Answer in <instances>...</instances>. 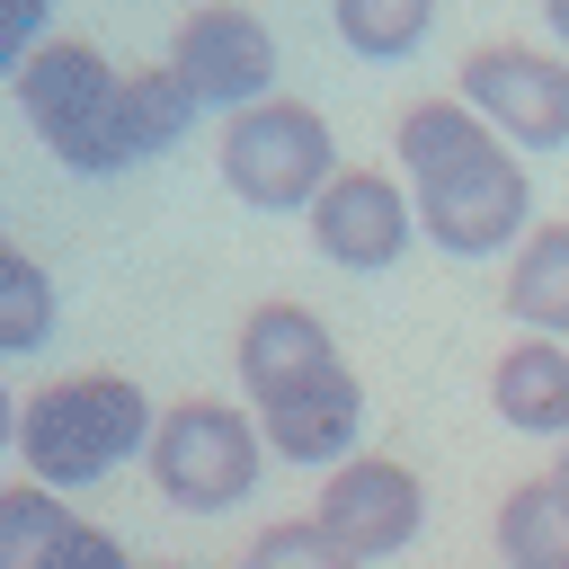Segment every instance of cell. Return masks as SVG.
Listing matches in <instances>:
<instances>
[{
	"label": "cell",
	"mask_w": 569,
	"mask_h": 569,
	"mask_svg": "<svg viewBox=\"0 0 569 569\" xmlns=\"http://www.w3.org/2000/svg\"><path fill=\"white\" fill-rule=\"evenodd\" d=\"M231 365H240L249 409H276L284 391H302V382L338 373L347 356H338V338H329V320H320V311H302V302H258V311L240 320Z\"/></svg>",
	"instance_id": "30bf717a"
},
{
	"label": "cell",
	"mask_w": 569,
	"mask_h": 569,
	"mask_svg": "<svg viewBox=\"0 0 569 569\" xmlns=\"http://www.w3.org/2000/svg\"><path fill=\"white\" fill-rule=\"evenodd\" d=\"M507 311L525 338H569V222H542L507 258Z\"/></svg>",
	"instance_id": "5bb4252c"
},
{
	"label": "cell",
	"mask_w": 569,
	"mask_h": 569,
	"mask_svg": "<svg viewBox=\"0 0 569 569\" xmlns=\"http://www.w3.org/2000/svg\"><path fill=\"white\" fill-rule=\"evenodd\" d=\"M542 27L560 36V53H569V0H542Z\"/></svg>",
	"instance_id": "7402d4cb"
},
{
	"label": "cell",
	"mask_w": 569,
	"mask_h": 569,
	"mask_svg": "<svg viewBox=\"0 0 569 569\" xmlns=\"http://www.w3.org/2000/svg\"><path fill=\"white\" fill-rule=\"evenodd\" d=\"M498 560L507 569H569V498L551 480H516L498 498Z\"/></svg>",
	"instance_id": "9a60e30c"
},
{
	"label": "cell",
	"mask_w": 569,
	"mask_h": 569,
	"mask_svg": "<svg viewBox=\"0 0 569 569\" xmlns=\"http://www.w3.org/2000/svg\"><path fill=\"white\" fill-rule=\"evenodd\" d=\"M53 27V0H0V80H18V62L44 44Z\"/></svg>",
	"instance_id": "ffe728a7"
},
{
	"label": "cell",
	"mask_w": 569,
	"mask_h": 569,
	"mask_svg": "<svg viewBox=\"0 0 569 569\" xmlns=\"http://www.w3.org/2000/svg\"><path fill=\"white\" fill-rule=\"evenodd\" d=\"M151 427H160V409L142 400V382H124V373H62V382H44L18 409V436L9 445H18L27 480L89 489V480L124 471L151 445Z\"/></svg>",
	"instance_id": "7a4b0ae2"
},
{
	"label": "cell",
	"mask_w": 569,
	"mask_h": 569,
	"mask_svg": "<svg viewBox=\"0 0 569 569\" xmlns=\"http://www.w3.org/2000/svg\"><path fill=\"white\" fill-rule=\"evenodd\" d=\"M53 338V276L0 240V356H27Z\"/></svg>",
	"instance_id": "ac0fdd59"
},
{
	"label": "cell",
	"mask_w": 569,
	"mask_h": 569,
	"mask_svg": "<svg viewBox=\"0 0 569 569\" xmlns=\"http://www.w3.org/2000/svg\"><path fill=\"white\" fill-rule=\"evenodd\" d=\"M400 169H409V213L436 249L453 258H498L533 231V187L525 151L498 142L462 98H418L400 116Z\"/></svg>",
	"instance_id": "6da1fadb"
},
{
	"label": "cell",
	"mask_w": 569,
	"mask_h": 569,
	"mask_svg": "<svg viewBox=\"0 0 569 569\" xmlns=\"http://www.w3.org/2000/svg\"><path fill=\"white\" fill-rule=\"evenodd\" d=\"M311 525L356 551V560H391L427 533V480L391 453H347L338 471H320V498H311Z\"/></svg>",
	"instance_id": "52a82bcc"
},
{
	"label": "cell",
	"mask_w": 569,
	"mask_h": 569,
	"mask_svg": "<svg viewBox=\"0 0 569 569\" xmlns=\"http://www.w3.org/2000/svg\"><path fill=\"white\" fill-rule=\"evenodd\" d=\"M338 178L329 116L302 98H258L222 124V187L258 213H311V196Z\"/></svg>",
	"instance_id": "277c9868"
},
{
	"label": "cell",
	"mask_w": 569,
	"mask_h": 569,
	"mask_svg": "<svg viewBox=\"0 0 569 569\" xmlns=\"http://www.w3.org/2000/svg\"><path fill=\"white\" fill-rule=\"evenodd\" d=\"M142 462H151V489L169 507L222 516L267 480V436H258V418L240 400H169L151 445H142Z\"/></svg>",
	"instance_id": "3957f363"
},
{
	"label": "cell",
	"mask_w": 569,
	"mask_h": 569,
	"mask_svg": "<svg viewBox=\"0 0 569 569\" xmlns=\"http://www.w3.org/2000/svg\"><path fill=\"white\" fill-rule=\"evenodd\" d=\"M53 569H133V560H124V542H116L107 525H89V516H80V525L62 533V551H53Z\"/></svg>",
	"instance_id": "44dd1931"
},
{
	"label": "cell",
	"mask_w": 569,
	"mask_h": 569,
	"mask_svg": "<svg viewBox=\"0 0 569 569\" xmlns=\"http://www.w3.org/2000/svg\"><path fill=\"white\" fill-rule=\"evenodd\" d=\"M196 116H204V107L187 98V80H178L169 62L124 71V80H116V107H107V178L133 169V160H160L169 142H187Z\"/></svg>",
	"instance_id": "7c38bea8"
},
{
	"label": "cell",
	"mask_w": 569,
	"mask_h": 569,
	"mask_svg": "<svg viewBox=\"0 0 569 569\" xmlns=\"http://www.w3.org/2000/svg\"><path fill=\"white\" fill-rule=\"evenodd\" d=\"M240 569H365L356 551H338L311 516H284V525H267L258 542H249V560Z\"/></svg>",
	"instance_id": "d6986e66"
},
{
	"label": "cell",
	"mask_w": 569,
	"mask_h": 569,
	"mask_svg": "<svg viewBox=\"0 0 569 569\" xmlns=\"http://www.w3.org/2000/svg\"><path fill=\"white\" fill-rule=\"evenodd\" d=\"M249 418H258V436H267V453H276V462L338 471V462L356 453V436H365V382L338 365V373H320V382L284 391L276 409H249Z\"/></svg>",
	"instance_id": "8fae6325"
},
{
	"label": "cell",
	"mask_w": 569,
	"mask_h": 569,
	"mask_svg": "<svg viewBox=\"0 0 569 569\" xmlns=\"http://www.w3.org/2000/svg\"><path fill=\"white\" fill-rule=\"evenodd\" d=\"M169 71L187 80L196 107L240 116V107L276 98V36H267L258 9H240V0H204V9L178 18V36H169Z\"/></svg>",
	"instance_id": "ba28073f"
},
{
	"label": "cell",
	"mask_w": 569,
	"mask_h": 569,
	"mask_svg": "<svg viewBox=\"0 0 569 569\" xmlns=\"http://www.w3.org/2000/svg\"><path fill=\"white\" fill-rule=\"evenodd\" d=\"M9 436H18V409H9V391H0V445H9Z\"/></svg>",
	"instance_id": "cb8c5ba5"
},
{
	"label": "cell",
	"mask_w": 569,
	"mask_h": 569,
	"mask_svg": "<svg viewBox=\"0 0 569 569\" xmlns=\"http://www.w3.org/2000/svg\"><path fill=\"white\" fill-rule=\"evenodd\" d=\"M311 240H320V258H329V267H356V276L391 267V258L418 240L409 187H400V178H382V169H338V178L311 196Z\"/></svg>",
	"instance_id": "9c48e42d"
},
{
	"label": "cell",
	"mask_w": 569,
	"mask_h": 569,
	"mask_svg": "<svg viewBox=\"0 0 569 569\" xmlns=\"http://www.w3.org/2000/svg\"><path fill=\"white\" fill-rule=\"evenodd\" d=\"M462 107L516 142V151H560L569 142V53L542 44H471L462 53Z\"/></svg>",
	"instance_id": "8992f818"
},
{
	"label": "cell",
	"mask_w": 569,
	"mask_h": 569,
	"mask_svg": "<svg viewBox=\"0 0 569 569\" xmlns=\"http://www.w3.org/2000/svg\"><path fill=\"white\" fill-rule=\"evenodd\" d=\"M489 409L516 436H560L569 445V338H516L489 365Z\"/></svg>",
	"instance_id": "4fadbf2b"
},
{
	"label": "cell",
	"mask_w": 569,
	"mask_h": 569,
	"mask_svg": "<svg viewBox=\"0 0 569 569\" xmlns=\"http://www.w3.org/2000/svg\"><path fill=\"white\" fill-rule=\"evenodd\" d=\"M329 27L347 36V53H365V62H400V53L427 44L436 0H329Z\"/></svg>",
	"instance_id": "e0dca14e"
},
{
	"label": "cell",
	"mask_w": 569,
	"mask_h": 569,
	"mask_svg": "<svg viewBox=\"0 0 569 569\" xmlns=\"http://www.w3.org/2000/svg\"><path fill=\"white\" fill-rule=\"evenodd\" d=\"M160 569H187V560H160Z\"/></svg>",
	"instance_id": "d4e9b609"
},
{
	"label": "cell",
	"mask_w": 569,
	"mask_h": 569,
	"mask_svg": "<svg viewBox=\"0 0 569 569\" xmlns=\"http://www.w3.org/2000/svg\"><path fill=\"white\" fill-rule=\"evenodd\" d=\"M71 525H80V516L62 507V489L9 480V489H0V569H53V551H62Z\"/></svg>",
	"instance_id": "2e32d148"
},
{
	"label": "cell",
	"mask_w": 569,
	"mask_h": 569,
	"mask_svg": "<svg viewBox=\"0 0 569 569\" xmlns=\"http://www.w3.org/2000/svg\"><path fill=\"white\" fill-rule=\"evenodd\" d=\"M542 480H551V489H560V498H569V445H560V462H551V471H542Z\"/></svg>",
	"instance_id": "603a6c76"
},
{
	"label": "cell",
	"mask_w": 569,
	"mask_h": 569,
	"mask_svg": "<svg viewBox=\"0 0 569 569\" xmlns=\"http://www.w3.org/2000/svg\"><path fill=\"white\" fill-rule=\"evenodd\" d=\"M116 62L98 53V44H80V36H44L27 62H18V116L36 124V142L62 160V169H80V178H107V107H116Z\"/></svg>",
	"instance_id": "5b68a950"
}]
</instances>
